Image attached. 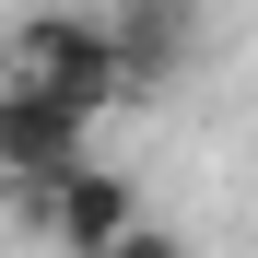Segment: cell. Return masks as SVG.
I'll use <instances>...</instances> for the list:
<instances>
[{
	"label": "cell",
	"mask_w": 258,
	"mask_h": 258,
	"mask_svg": "<svg viewBox=\"0 0 258 258\" xmlns=\"http://www.w3.org/2000/svg\"><path fill=\"white\" fill-rule=\"evenodd\" d=\"M0 71H24V82H71L82 106H106V94H129V59H117V35H106V12H12L0 24Z\"/></svg>",
	"instance_id": "1"
},
{
	"label": "cell",
	"mask_w": 258,
	"mask_h": 258,
	"mask_svg": "<svg viewBox=\"0 0 258 258\" xmlns=\"http://www.w3.org/2000/svg\"><path fill=\"white\" fill-rule=\"evenodd\" d=\"M82 129H94V106H82L71 82H24V71H0V176H12L24 200L59 188L71 164H82Z\"/></svg>",
	"instance_id": "2"
},
{
	"label": "cell",
	"mask_w": 258,
	"mask_h": 258,
	"mask_svg": "<svg viewBox=\"0 0 258 258\" xmlns=\"http://www.w3.org/2000/svg\"><path fill=\"white\" fill-rule=\"evenodd\" d=\"M35 223H47V246H59V258H106L129 223H141V188H129L117 164H94V153H82L59 188H35Z\"/></svg>",
	"instance_id": "3"
},
{
	"label": "cell",
	"mask_w": 258,
	"mask_h": 258,
	"mask_svg": "<svg viewBox=\"0 0 258 258\" xmlns=\"http://www.w3.org/2000/svg\"><path fill=\"white\" fill-rule=\"evenodd\" d=\"M106 35H117V59H129V94H141V82L188 71V47H200V0H117Z\"/></svg>",
	"instance_id": "4"
},
{
	"label": "cell",
	"mask_w": 258,
	"mask_h": 258,
	"mask_svg": "<svg viewBox=\"0 0 258 258\" xmlns=\"http://www.w3.org/2000/svg\"><path fill=\"white\" fill-rule=\"evenodd\" d=\"M106 258H188V246H176V235H164V223H153V211H141V223H129V235H117Z\"/></svg>",
	"instance_id": "5"
},
{
	"label": "cell",
	"mask_w": 258,
	"mask_h": 258,
	"mask_svg": "<svg viewBox=\"0 0 258 258\" xmlns=\"http://www.w3.org/2000/svg\"><path fill=\"white\" fill-rule=\"evenodd\" d=\"M0 200H24V188H12V176H0Z\"/></svg>",
	"instance_id": "6"
}]
</instances>
